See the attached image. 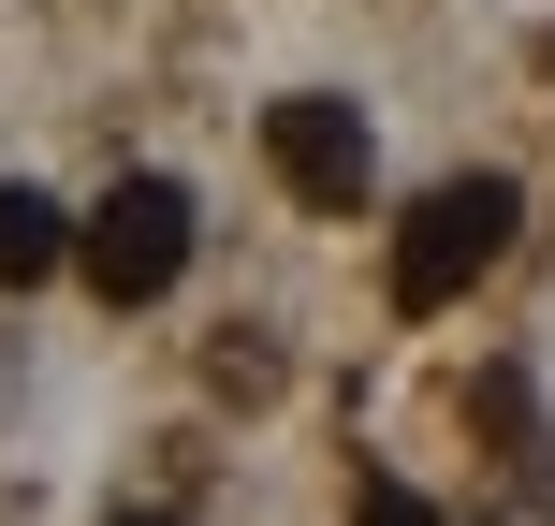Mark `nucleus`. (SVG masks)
<instances>
[{"instance_id": "nucleus-1", "label": "nucleus", "mask_w": 555, "mask_h": 526, "mask_svg": "<svg viewBox=\"0 0 555 526\" xmlns=\"http://www.w3.org/2000/svg\"><path fill=\"white\" fill-rule=\"evenodd\" d=\"M74 278L103 307H162L176 278H191V191H176V176H117L74 220Z\"/></svg>"}, {"instance_id": "nucleus-2", "label": "nucleus", "mask_w": 555, "mask_h": 526, "mask_svg": "<svg viewBox=\"0 0 555 526\" xmlns=\"http://www.w3.org/2000/svg\"><path fill=\"white\" fill-rule=\"evenodd\" d=\"M512 220H527L512 176H439V191L410 205V234H395V307H410V322H424V307H453L482 264L512 249Z\"/></svg>"}, {"instance_id": "nucleus-3", "label": "nucleus", "mask_w": 555, "mask_h": 526, "mask_svg": "<svg viewBox=\"0 0 555 526\" xmlns=\"http://www.w3.org/2000/svg\"><path fill=\"white\" fill-rule=\"evenodd\" d=\"M263 162H278L293 205H351L380 146H365V117L336 103V88H293V103H263Z\"/></svg>"}, {"instance_id": "nucleus-4", "label": "nucleus", "mask_w": 555, "mask_h": 526, "mask_svg": "<svg viewBox=\"0 0 555 526\" xmlns=\"http://www.w3.org/2000/svg\"><path fill=\"white\" fill-rule=\"evenodd\" d=\"M74 264V220H59L29 176H0V293H29V278H59Z\"/></svg>"}, {"instance_id": "nucleus-5", "label": "nucleus", "mask_w": 555, "mask_h": 526, "mask_svg": "<svg viewBox=\"0 0 555 526\" xmlns=\"http://www.w3.org/2000/svg\"><path fill=\"white\" fill-rule=\"evenodd\" d=\"M351 512H365V526H439V512H424L395 469H351Z\"/></svg>"}, {"instance_id": "nucleus-6", "label": "nucleus", "mask_w": 555, "mask_h": 526, "mask_svg": "<svg viewBox=\"0 0 555 526\" xmlns=\"http://www.w3.org/2000/svg\"><path fill=\"white\" fill-rule=\"evenodd\" d=\"M220 395H278V351H263V336H220Z\"/></svg>"}, {"instance_id": "nucleus-7", "label": "nucleus", "mask_w": 555, "mask_h": 526, "mask_svg": "<svg viewBox=\"0 0 555 526\" xmlns=\"http://www.w3.org/2000/svg\"><path fill=\"white\" fill-rule=\"evenodd\" d=\"M15 395H29V351H15V336H0V424H15Z\"/></svg>"}, {"instance_id": "nucleus-8", "label": "nucleus", "mask_w": 555, "mask_h": 526, "mask_svg": "<svg viewBox=\"0 0 555 526\" xmlns=\"http://www.w3.org/2000/svg\"><path fill=\"white\" fill-rule=\"evenodd\" d=\"M103 526H176V512H103Z\"/></svg>"}]
</instances>
